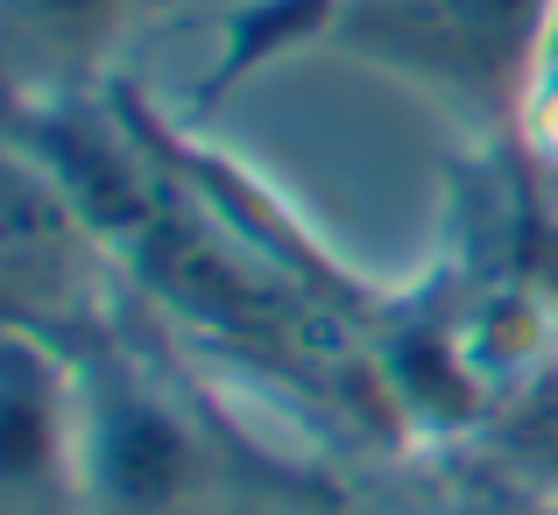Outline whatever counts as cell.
Returning a JSON list of instances; mask_svg holds the SVG:
<instances>
[{
  "label": "cell",
  "instance_id": "277c9868",
  "mask_svg": "<svg viewBox=\"0 0 558 515\" xmlns=\"http://www.w3.org/2000/svg\"><path fill=\"white\" fill-rule=\"evenodd\" d=\"M340 8L347 0H233L227 22H219V50L205 64L198 93L219 99L227 85H247L269 64H290V57L318 50V36H326V22Z\"/></svg>",
  "mask_w": 558,
  "mask_h": 515
},
{
  "label": "cell",
  "instance_id": "8992f818",
  "mask_svg": "<svg viewBox=\"0 0 558 515\" xmlns=\"http://www.w3.org/2000/svg\"><path fill=\"white\" fill-rule=\"evenodd\" d=\"M446 515H558V488H531V480H517V474L481 459L452 480Z\"/></svg>",
  "mask_w": 558,
  "mask_h": 515
},
{
  "label": "cell",
  "instance_id": "6da1fadb",
  "mask_svg": "<svg viewBox=\"0 0 558 515\" xmlns=\"http://www.w3.org/2000/svg\"><path fill=\"white\" fill-rule=\"evenodd\" d=\"M551 0H347L318 50L424 93L474 149H509Z\"/></svg>",
  "mask_w": 558,
  "mask_h": 515
},
{
  "label": "cell",
  "instance_id": "7a4b0ae2",
  "mask_svg": "<svg viewBox=\"0 0 558 515\" xmlns=\"http://www.w3.org/2000/svg\"><path fill=\"white\" fill-rule=\"evenodd\" d=\"M8 515H85V409L78 367L57 340L8 326V403H0Z\"/></svg>",
  "mask_w": 558,
  "mask_h": 515
},
{
  "label": "cell",
  "instance_id": "5b68a950",
  "mask_svg": "<svg viewBox=\"0 0 558 515\" xmlns=\"http://www.w3.org/2000/svg\"><path fill=\"white\" fill-rule=\"evenodd\" d=\"M509 149L523 156V170L558 198V0L537 28V50H531V71H523V99H517V135Z\"/></svg>",
  "mask_w": 558,
  "mask_h": 515
},
{
  "label": "cell",
  "instance_id": "3957f363",
  "mask_svg": "<svg viewBox=\"0 0 558 515\" xmlns=\"http://www.w3.org/2000/svg\"><path fill=\"white\" fill-rule=\"evenodd\" d=\"M163 8L170 0H0L8 107H22V99L107 93L121 50Z\"/></svg>",
  "mask_w": 558,
  "mask_h": 515
}]
</instances>
